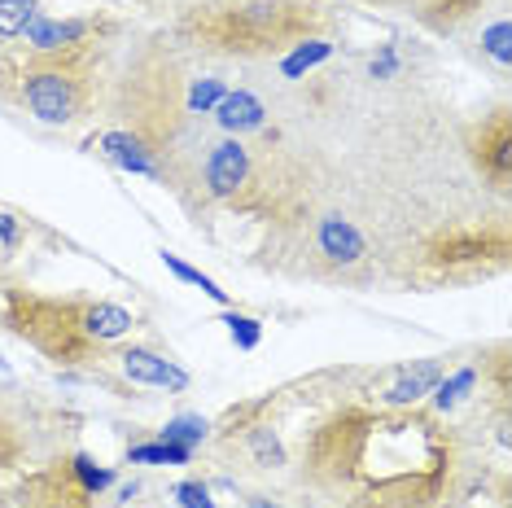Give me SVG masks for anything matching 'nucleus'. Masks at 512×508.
<instances>
[{
	"label": "nucleus",
	"mask_w": 512,
	"mask_h": 508,
	"mask_svg": "<svg viewBox=\"0 0 512 508\" xmlns=\"http://www.w3.org/2000/svg\"><path fill=\"white\" fill-rule=\"evenodd\" d=\"M114 364H119V373L132 381V386H162V390L189 386V373H184V368H176L167 355L145 351V346H123V351L114 355Z\"/></svg>",
	"instance_id": "nucleus-9"
},
{
	"label": "nucleus",
	"mask_w": 512,
	"mask_h": 508,
	"mask_svg": "<svg viewBox=\"0 0 512 508\" xmlns=\"http://www.w3.org/2000/svg\"><path fill=\"white\" fill-rule=\"evenodd\" d=\"M250 508H276V504H267V500H250Z\"/></svg>",
	"instance_id": "nucleus-27"
},
{
	"label": "nucleus",
	"mask_w": 512,
	"mask_h": 508,
	"mask_svg": "<svg viewBox=\"0 0 512 508\" xmlns=\"http://www.w3.org/2000/svg\"><path fill=\"white\" fill-rule=\"evenodd\" d=\"M316 246H320L324 259L342 263V268H351V263H359L368 254L364 233H359L351 219H342V215H324L320 219V224H316Z\"/></svg>",
	"instance_id": "nucleus-11"
},
{
	"label": "nucleus",
	"mask_w": 512,
	"mask_h": 508,
	"mask_svg": "<svg viewBox=\"0 0 512 508\" xmlns=\"http://www.w3.org/2000/svg\"><path fill=\"white\" fill-rule=\"evenodd\" d=\"M329 53H333V44L324 40V36H320V40H302V44H294V53H289L285 62H281V71H285L289 79H298L302 71H311V66H320Z\"/></svg>",
	"instance_id": "nucleus-20"
},
{
	"label": "nucleus",
	"mask_w": 512,
	"mask_h": 508,
	"mask_svg": "<svg viewBox=\"0 0 512 508\" xmlns=\"http://www.w3.org/2000/svg\"><path fill=\"white\" fill-rule=\"evenodd\" d=\"M486 53L508 66V22H495V27L486 31Z\"/></svg>",
	"instance_id": "nucleus-26"
},
{
	"label": "nucleus",
	"mask_w": 512,
	"mask_h": 508,
	"mask_svg": "<svg viewBox=\"0 0 512 508\" xmlns=\"http://www.w3.org/2000/svg\"><path fill=\"white\" fill-rule=\"evenodd\" d=\"M84 31L88 22H57V18H36L22 36L31 40V49L36 53H66L75 49V44H84Z\"/></svg>",
	"instance_id": "nucleus-14"
},
{
	"label": "nucleus",
	"mask_w": 512,
	"mask_h": 508,
	"mask_svg": "<svg viewBox=\"0 0 512 508\" xmlns=\"http://www.w3.org/2000/svg\"><path fill=\"white\" fill-rule=\"evenodd\" d=\"M176 500H180V508H215L211 491H206L202 482H180V487H176Z\"/></svg>",
	"instance_id": "nucleus-25"
},
{
	"label": "nucleus",
	"mask_w": 512,
	"mask_h": 508,
	"mask_svg": "<svg viewBox=\"0 0 512 508\" xmlns=\"http://www.w3.org/2000/svg\"><path fill=\"white\" fill-rule=\"evenodd\" d=\"M473 158L495 189H508V180H512V119H508L504 106L491 110L482 119V127H477Z\"/></svg>",
	"instance_id": "nucleus-7"
},
{
	"label": "nucleus",
	"mask_w": 512,
	"mask_h": 508,
	"mask_svg": "<svg viewBox=\"0 0 512 508\" xmlns=\"http://www.w3.org/2000/svg\"><path fill=\"white\" fill-rule=\"evenodd\" d=\"M162 263H167V272H176L180 281H189V285H197V290H202L206 298H215V303H228V294L219 290V285L211 281V276H202L197 268H189V263L180 259V254H162Z\"/></svg>",
	"instance_id": "nucleus-22"
},
{
	"label": "nucleus",
	"mask_w": 512,
	"mask_h": 508,
	"mask_svg": "<svg viewBox=\"0 0 512 508\" xmlns=\"http://www.w3.org/2000/svg\"><path fill=\"white\" fill-rule=\"evenodd\" d=\"M215 119H219V127L224 132H254V127H263V119H267V110H263V101L259 97H250V92H224L219 97V106L211 110Z\"/></svg>",
	"instance_id": "nucleus-13"
},
{
	"label": "nucleus",
	"mask_w": 512,
	"mask_h": 508,
	"mask_svg": "<svg viewBox=\"0 0 512 508\" xmlns=\"http://www.w3.org/2000/svg\"><path fill=\"white\" fill-rule=\"evenodd\" d=\"M206 189L219 202H237L250 189V149L237 136L211 149V158H206Z\"/></svg>",
	"instance_id": "nucleus-8"
},
{
	"label": "nucleus",
	"mask_w": 512,
	"mask_h": 508,
	"mask_svg": "<svg viewBox=\"0 0 512 508\" xmlns=\"http://www.w3.org/2000/svg\"><path fill=\"white\" fill-rule=\"evenodd\" d=\"M438 381H442V360H421L416 368H407L381 399H386V408H416V399H425Z\"/></svg>",
	"instance_id": "nucleus-12"
},
{
	"label": "nucleus",
	"mask_w": 512,
	"mask_h": 508,
	"mask_svg": "<svg viewBox=\"0 0 512 508\" xmlns=\"http://www.w3.org/2000/svg\"><path fill=\"white\" fill-rule=\"evenodd\" d=\"M9 500H14V508H101V495L84 487L71 456H53L49 465L31 469Z\"/></svg>",
	"instance_id": "nucleus-5"
},
{
	"label": "nucleus",
	"mask_w": 512,
	"mask_h": 508,
	"mask_svg": "<svg viewBox=\"0 0 512 508\" xmlns=\"http://www.w3.org/2000/svg\"><path fill=\"white\" fill-rule=\"evenodd\" d=\"M477 386V368H460V373H451V377H442L438 386H434V403H438V412H451L456 403L469 399V390Z\"/></svg>",
	"instance_id": "nucleus-19"
},
{
	"label": "nucleus",
	"mask_w": 512,
	"mask_h": 508,
	"mask_svg": "<svg viewBox=\"0 0 512 508\" xmlns=\"http://www.w3.org/2000/svg\"><path fill=\"white\" fill-rule=\"evenodd\" d=\"M36 456V425L0 399V478L22 473Z\"/></svg>",
	"instance_id": "nucleus-10"
},
{
	"label": "nucleus",
	"mask_w": 512,
	"mask_h": 508,
	"mask_svg": "<svg viewBox=\"0 0 512 508\" xmlns=\"http://www.w3.org/2000/svg\"><path fill=\"white\" fill-rule=\"evenodd\" d=\"M88 101V79L79 66L62 62L53 53H40L36 66L22 71V106L40 123H71Z\"/></svg>",
	"instance_id": "nucleus-4"
},
{
	"label": "nucleus",
	"mask_w": 512,
	"mask_h": 508,
	"mask_svg": "<svg viewBox=\"0 0 512 508\" xmlns=\"http://www.w3.org/2000/svg\"><path fill=\"white\" fill-rule=\"evenodd\" d=\"M101 154H106L110 163L136 171V176H158L154 158H149V145L136 132H106L101 136Z\"/></svg>",
	"instance_id": "nucleus-15"
},
{
	"label": "nucleus",
	"mask_w": 512,
	"mask_h": 508,
	"mask_svg": "<svg viewBox=\"0 0 512 508\" xmlns=\"http://www.w3.org/2000/svg\"><path fill=\"white\" fill-rule=\"evenodd\" d=\"M22 246H27V219L0 206V268H9L22 254Z\"/></svg>",
	"instance_id": "nucleus-16"
},
{
	"label": "nucleus",
	"mask_w": 512,
	"mask_h": 508,
	"mask_svg": "<svg viewBox=\"0 0 512 508\" xmlns=\"http://www.w3.org/2000/svg\"><path fill=\"white\" fill-rule=\"evenodd\" d=\"M0 325L53 364H88L106 346L136 329V316L97 298H49L31 290H5Z\"/></svg>",
	"instance_id": "nucleus-2"
},
{
	"label": "nucleus",
	"mask_w": 512,
	"mask_h": 508,
	"mask_svg": "<svg viewBox=\"0 0 512 508\" xmlns=\"http://www.w3.org/2000/svg\"><path fill=\"white\" fill-rule=\"evenodd\" d=\"M40 18L36 0H0V40H14Z\"/></svg>",
	"instance_id": "nucleus-18"
},
{
	"label": "nucleus",
	"mask_w": 512,
	"mask_h": 508,
	"mask_svg": "<svg viewBox=\"0 0 512 508\" xmlns=\"http://www.w3.org/2000/svg\"><path fill=\"white\" fill-rule=\"evenodd\" d=\"M132 465H189L193 460V447H180V443H145V447H132L127 452Z\"/></svg>",
	"instance_id": "nucleus-17"
},
{
	"label": "nucleus",
	"mask_w": 512,
	"mask_h": 508,
	"mask_svg": "<svg viewBox=\"0 0 512 508\" xmlns=\"http://www.w3.org/2000/svg\"><path fill=\"white\" fill-rule=\"evenodd\" d=\"M324 22L329 18L302 0H211L184 18V31L202 49L259 57L302 40H320Z\"/></svg>",
	"instance_id": "nucleus-3"
},
{
	"label": "nucleus",
	"mask_w": 512,
	"mask_h": 508,
	"mask_svg": "<svg viewBox=\"0 0 512 508\" xmlns=\"http://www.w3.org/2000/svg\"><path fill=\"white\" fill-rule=\"evenodd\" d=\"M0 508H9V495H0Z\"/></svg>",
	"instance_id": "nucleus-28"
},
{
	"label": "nucleus",
	"mask_w": 512,
	"mask_h": 508,
	"mask_svg": "<svg viewBox=\"0 0 512 508\" xmlns=\"http://www.w3.org/2000/svg\"><path fill=\"white\" fill-rule=\"evenodd\" d=\"M508 259V233L495 228L486 233H451L447 241H438L429 254V268L447 281H464V276H486L491 268H504Z\"/></svg>",
	"instance_id": "nucleus-6"
},
{
	"label": "nucleus",
	"mask_w": 512,
	"mask_h": 508,
	"mask_svg": "<svg viewBox=\"0 0 512 508\" xmlns=\"http://www.w3.org/2000/svg\"><path fill=\"white\" fill-rule=\"evenodd\" d=\"M224 84H219V79H197V84L189 88V110L193 114H211L215 106H219V97H224Z\"/></svg>",
	"instance_id": "nucleus-23"
},
{
	"label": "nucleus",
	"mask_w": 512,
	"mask_h": 508,
	"mask_svg": "<svg viewBox=\"0 0 512 508\" xmlns=\"http://www.w3.org/2000/svg\"><path fill=\"white\" fill-rule=\"evenodd\" d=\"M460 434L421 408H337L302 438V482L337 508H442L464 487Z\"/></svg>",
	"instance_id": "nucleus-1"
},
{
	"label": "nucleus",
	"mask_w": 512,
	"mask_h": 508,
	"mask_svg": "<svg viewBox=\"0 0 512 508\" xmlns=\"http://www.w3.org/2000/svg\"><path fill=\"white\" fill-rule=\"evenodd\" d=\"M206 425L202 417H176V421H167L162 425V443H180V447H197L206 438Z\"/></svg>",
	"instance_id": "nucleus-21"
},
{
	"label": "nucleus",
	"mask_w": 512,
	"mask_h": 508,
	"mask_svg": "<svg viewBox=\"0 0 512 508\" xmlns=\"http://www.w3.org/2000/svg\"><path fill=\"white\" fill-rule=\"evenodd\" d=\"M224 325H228V333H232V342L241 346V351H254L259 346V338H263V329H259V320H250V316H224Z\"/></svg>",
	"instance_id": "nucleus-24"
}]
</instances>
